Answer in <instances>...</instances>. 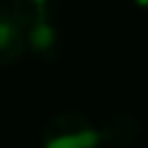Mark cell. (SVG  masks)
I'll return each instance as SVG.
<instances>
[{"instance_id": "1", "label": "cell", "mask_w": 148, "mask_h": 148, "mask_svg": "<svg viewBox=\"0 0 148 148\" xmlns=\"http://www.w3.org/2000/svg\"><path fill=\"white\" fill-rule=\"evenodd\" d=\"M25 46V32L21 23L9 14V9L0 12V65L14 62Z\"/></svg>"}, {"instance_id": "2", "label": "cell", "mask_w": 148, "mask_h": 148, "mask_svg": "<svg viewBox=\"0 0 148 148\" xmlns=\"http://www.w3.org/2000/svg\"><path fill=\"white\" fill-rule=\"evenodd\" d=\"M25 42H28L35 51L46 53V51H51V49L56 46L58 32H56V28L51 25L49 18H42V21H35V23H30V25L25 28Z\"/></svg>"}, {"instance_id": "3", "label": "cell", "mask_w": 148, "mask_h": 148, "mask_svg": "<svg viewBox=\"0 0 148 148\" xmlns=\"http://www.w3.org/2000/svg\"><path fill=\"white\" fill-rule=\"evenodd\" d=\"M97 141H99V134L95 130H79V132L49 139L46 148H92Z\"/></svg>"}, {"instance_id": "4", "label": "cell", "mask_w": 148, "mask_h": 148, "mask_svg": "<svg viewBox=\"0 0 148 148\" xmlns=\"http://www.w3.org/2000/svg\"><path fill=\"white\" fill-rule=\"evenodd\" d=\"M134 5H139V7H143V9H148V0H134Z\"/></svg>"}]
</instances>
